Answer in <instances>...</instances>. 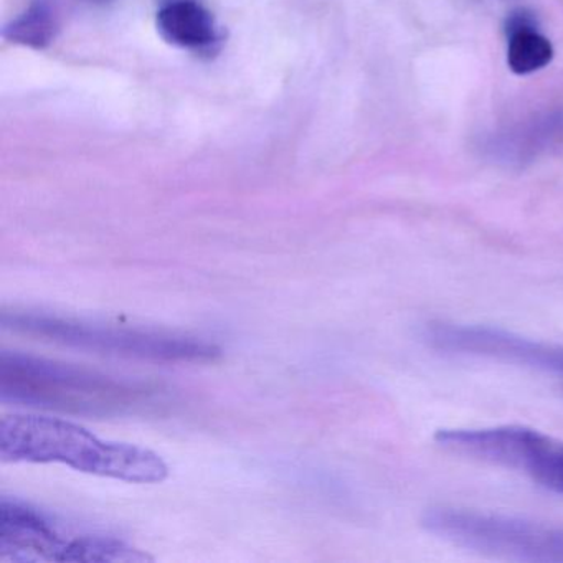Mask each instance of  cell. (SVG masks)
Segmentation results:
<instances>
[{"label":"cell","mask_w":563,"mask_h":563,"mask_svg":"<svg viewBox=\"0 0 563 563\" xmlns=\"http://www.w3.org/2000/svg\"><path fill=\"white\" fill-rule=\"evenodd\" d=\"M506 32L509 38L507 64L514 74H533L552 62V44L537 32L536 19L529 12H514L507 19Z\"/></svg>","instance_id":"9"},{"label":"cell","mask_w":563,"mask_h":563,"mask_svg":"<svg viewBox=\"0 0 563 563\" xmlns=\"http://www.w3.org/2000/svg\"><path fill=\"white\" fill-rule=\"evenodd\" d=\"M424 529L453 545L526 562L563 563V527L476 510L433 507Z\"/></svg>","instance_id":"5"},{"label":"cell","mask_w":563,"mask_h":563,"mask_svg":"<svg viewBox=\"0 0 563 563\" xmlns=\"http://www.w3.org/2000/svg\"><path fill=\"white\" fill-rule=\"evenodd\" d=\"M157 29L164 41L197 54L213 52L220 42L212 14L197 0H169L157 12Z\"/></svg>","instance_id":"8"},{"label":"cell","mask_w":563,"mask_h":563,"mask_svg":"<svg viewBox=\"0 0 563 563\" xmlns=\"http://www.w3.org/2000/svg\"><path fill=\"white\" fill-rule=\"evenodd\" d=\"M150 556L107 533L68 526L52 514L4 497L0 504V560L38 562H143Z\"/></svg>","instance_id":"3"},{"label":"cell","mask_w":563,"mask_h":563,"mask_svg":"<svg viewBox=\"0 0 563 563\" xmlns=\"http://www.w3.org/2000/svg\"><path fill=\"white\" fill-rule=\"evenodd\" d=\"M2 401L78 415L123 413L153 400L143 385L19 352L0 358Z\"/></svg>","instance_id":"2"},{"label":"cell","mask_w":563,"mask_h":563,"mask_svg":"<svg viewBox=\"0 0 563 563\" xmlns=\"http://www.w3.org/2000/svg\"><path fill=\"white\" fill-rule=\"evenodd\" d=\"M423 339L443 354L489 358L563 375V345L532 341L503 329L440 321L424 328Z\"/></svg>","instance_id":"7"},{"label":"cell","mask_w":563,"mask_h":563,"mask_svg":"<svg viewBox=\"0 0 563 563\" xmlns=\"http://www.w3.org/2000/svg\"><path fill=\"white\" fill-rule=\"evenodd\" d=\"M2 325L81 351L163 362L210 361L220 354L216 344L189 335L146 329L95 324L35 312L2 316Z\"/></svg>","instance_id":"4"},{"label":"cell","mask_w":563,"mask_h":563,"mask_svg":"<svg viewBox=\"0 0 563 563\" xmlns=\"http://www.w3.org/2000/svg\"><path fill=\"white\" fill-rule=\"evenodd\" d=\"M0 457L14 463H62L128 483H161L169 474L163 457L146 448L100 440L80 424L41 415L2 418Z\"/></svg>","instance_id":"1"},{"label":"cell","mask_w":563,"mask_h":563,"mask_svg":"<svg viewBox=\"0 0 563 563\" xmlns=\"http://www.w3.org/2000/svg\"><path fill=\"white\" fill-rule=\"evenodd\" d=\"M54 11L47 2H38L32 5L31 11L18 19L11 29H8V37L21 44L44 47L54 37Z\"/></svg>","instance_id":"10"},{"label":"cell","mask_w":563,"mask_h":563,"mask_svg":"<svg viewBox=\"0 0 563 563\" xmlns=\"http://www.w3.org/2000/svg\"><path fill=\"white\" fill-rule=\"evenodd\" d=\"M90 2H95V4H107L110 0H90Z\"/></svg>","instance_id":"11"},{"label":"cell","mask_w":563,"mask_h":563,"mask_svg":"<svg viewBox=\"0 0 563 563\" xmlns=\"http://www.w3.org/2000/svg\"><path fill=\"white\" fill-rule=\"evenodd\" d=\"M434 440L451 453L523 471L547 489L563 494V443L532 428H444Z\"/></svg>","instance_id":"6"}]
</instances>
